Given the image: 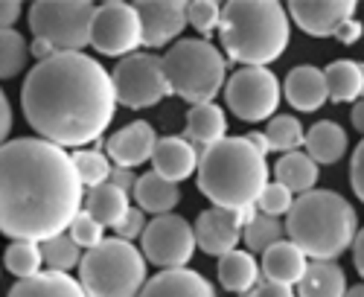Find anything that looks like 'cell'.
<instances>
[{
  "label": "cell",
  "mask_w": 364,
  "mask_h": 297,
  "mask_svg": "<svg viewBox=\"0 0 364 297\" xmlns=\"http://www.w3.org/2000/svg\"><path fill=\"white\" fill-rule=\"evenodd\" d=\"M85 190L73 152L44 137L9 140L0 155V230L12 242L55 239L85 210Z\"/></svg>",
  "instance_id": "obj_1"
},
{
  "label": "cell",
  "mask_w": 364,
  "mask_h": 297,
  "mask_svg": "<svg viewBox=\"0 0 364 297\" xmlns=\"http://www.w3.org/2000/svg\"><path fill=\"white\" fill-rule=\"evenodd\" d=\"M21 108L38 137L82 148L97 143L114 120V79L87 53H58L29 70L21 85Z\"/></svg>",
  "instance_id": "obj_2"
},
{
  "label": "cell",
  "mask_w": 364,
  "mask_h": 297,
  "mask_svg": "<svg viewBox=\"0 0 364 297\" xmlns=\"http://www.w3.org/2000/svg\"><path fill=\"white\" fill-rule=\"evenodd\" d=\"M265 155L248 137H225L222 143L210 146L201 155L198 166V190L213 207L225 210H251L262 198L268 181Z\"/></svg>",
  "instance_id": "obj_3"
},
{
  "label": "cell",
  "mask_w": 364,
  "mask_h": 297,
  "mask_svg": "<svg viewBox=\"0 0 364 297\" xmlns=\"http://www.w3.org/2000/svg\"><path fill=\"white\" fill-rule=\"evenodd\" d=\"M222 50L242 68H268L291 41L289 12L277 0H230L219 26Z\"/></svg>",
  "instance_id": "obj_4"
},
{
  "label": "cell",
  "mask_w": 364,
  "mask_h": 297,
  "mask_svg": "<svg viewBox=\"0 0 364 297\" xmlns=\"http://www.w3.org/2000/svg\"><path fill=\"white\" fill-rule=\"evenodd\" d=\"M358 230L355 207L332 190H312L306 195H297L286 219L289 239L312 262H336L347 248L355 245Z\"/></svg>",
  "instance_id": "obj_5"
},
{
  "label": "cell",
  "mask_w": 364,
  "mask_h": 297,
  "mask_svg": "<svg viewBox=\"0 0 364 297\" xmlns=\"http://www.w3.org/2000/svg\"><path fill=\"white\" fill-rule=\"evenodd\" d=\"M172 91L196 105H210L228 87V58L207 38H181L164 55Z\"/></svg>",
  "instance_id": "obj_6"
},
{
  "label": "cell",
  "mask_w": 364,
  "mask_h": 297,
  "mask_svg": "<svg viewBox=\"0 0 364 297\" xmlns=\"http://www.w3.org/2000/svg\"><path fill=\"white\" fill-rule=\"evenodd\" d=\"M146 256L137 245L119 239H105L100 248L85 251L79 265V283L87 297H140L146 288Z\"/></svg>",
  "instance_id": "obj_7"
},
{
  "label": "cell",
  "mask_w": 364,
  "mask_h": 297,
  "mask_svg": "<svg viewBox=\"0 0 364 297\" xmlns=\"http://www.w3.org/2000/svg\"><path fill=\"white\" fill-rule=\"evenodd\" d=\"M94 15L90 0H36L29 6V29L58 53H82L90 44Z\"/></svg>",
  "instance_id": "obj_8"
},
{
  "label": "cell",
  "mask_w": 364,
  "mask_h": 297,
  "mask_svg": "<svg viewBox=\"0 0 364 297\" xmlns=\"http://www.w3.org/2000/svg\"><path fill=\"white\" fill-rule=\"evenodd\" d=\"M117 102L126 108H155L161 105L172 91V82L166 76V62L164 55L137 50L126 58H119L117 68L111 70Z\"/></svg>",
  "instance_id": "obj_9"
},
{
  "label": "cell",
  "mask_w": 364,
  "mask_h": 297,
  "mask_svg": "<svg viewBox=\"0 0 364 297\" xmlns=\"http://www.w3.org/2000/svg\"><path fill=\"white\" fill-rule=\"evenodd\" d=\"M283 99V85L268 68H239L225 87L228 108L245 123L274 120Z\"/></svg>",
  "instance_id": "obj_10"
},
{
  "label": "cell",
  "mask_w": 364,
  "mask_h": 297,
  "mask_svg": "<svg viewBox=\"0 0 364 297\" xmlns=\"http://www.w3.org/2000/svg\"><path fill=\"white\" fill-rule=\"evenodd\" d=\"M196 248H198L196 225H190L187 219H181L175 213L151 219L146 233H143V239H140L143 256L151 265H158L161 271L187 269V262L193 259Z\"/></svg>",
  "instance_id": "obj_11"
},
{
  "label": "cell",
  "mask_w": 364,
  "mask_h": 297,
  "mask_svg": "<svg viewBox=\"0 0 364 297\" xmlns=\"http://www.w3.org/2000/svg\"><path fill=\"white\" fill-rule=\"evenodd\" d=\"M90 47L100 55H132L143 47V18L137 4L126 0H108L97 6L94 29H90Z\"/></svg>",
  "instance_id": "obj_12"
},
{
  "label": "cell",
  "mask_w": 364,
  "mask_h": 297,
  "mask_svg": "<svg viewBox=\"0 0 364 297\" xmlns=\"http://www.w3.org/2000/svg\"><path fill=\"white\" fill-rule=\"evenodd\" d=\"M257 216V210H225V207H210V210L198 213L196 219V239L198 248L207 256H228L239 251V239L245 233V225Z\"/></svg>",
  "instance_id": "obj_13"
},
{
  "label": "cell",
  "mask_w": 364,
  "mask_h": 297,
  "mask_svg": "<svg viewBox=\"0 0 364 297\" xmlns=\"http://www.w3.org/2000/svg\"><path fill=\"white\" fill-rule=\"evenodd\" d=\"M137 9L143 18V47L146 50L166 47L169 41L178 44L181 41L178 36L190 23L187 4H181V0H140Z\"/></svg>",
  "instance_id": "obj_14"
},
{
  "label": "cell",
  "mask_w": 364,
  "mask_h": 297,
  "mask_svg": "<svg viewBox=\"0 0 364 297\" xmlns=\"http://www.w3.org/2000/svg\"><path fill=\"white\" fill-rule=\"evenodd\" d=\"M355 0H291L289 4V15L294 18V23L312 38L336 36V29L344 21L355 18Z\"/></svg>",
  "instance_id": "obj_15"
},
{
  "label": "cell",
  "mask_w": 364,
  "mask_h": 297,
  "mask_svg": "<svg viewBox=\"0 0 364 297\" xmlns=\"http://www.w3.org/2000/svg\"><path fill=\"white\" fill-rule=\"evenodd\" d=\"M158 131L151 123L146 120H134L129 126H123L119 131H114L105 143V152L111 158L114 166H123V169H134L143 166L146 161L155 158V148H158Z\"/></svg>",
  "instance_id": "obj_16"
},
{
  "label": "cell",
  "mask_w": 364,
  "mask_h": 297,
  "mask_svg": "<svg viewBox=\"0 0 364 297\" xmlns=\"http://www.w3.org/2000/svg\"><path fill=\"white\" fill-rule=\"evenodd\" d=\"M201 166V152L187 140V137H161L155 158H151V172L172 184L187 181L190 175H198Z\"/></svg>",
  "instance_id": "obj_17"
},
{
  "label": "cell",
  "mask_w": 364,
  "mask_h": 297,
  "mask_svg": "<svg viewBox=\"0 0 364 297\" xmlns=\"http://www.w3.org/2000/svg\"><path fill=\"white\" fill-rule=\"evenodd\" d=\"M283 94H286V102L294 111L312 114V111L323 108L326 99H329L326 73L315 65H297V68L289 70V76L283 82Z\"/></svg>",
  "instance_id": "obj_18"
},
{
  "label": "cell",
  "mask_w": 364,
  "mask_h": 297,
  "mask_svg": "<svg viewBox=\"0 0 364 297\" xmlns=\"http://www.w3.org/2000/svg\"><path fill=\"white\" fill-rule=\"evenodd\" d=\"M140 297H219L213 283L193 269H175V271H158L149 277Z\"/></svg>",
  "instance_id": "obj_19"
},
{
  "label": "cell",
  "mask_w": 364,
  "mask_h": 297,
  "mask_svg": "<svg viewBox=\"0 0 364 297\" xmlns=\"http://www.w3.org/2000/svg\"><path fill=\"white\" fill-rule=\"evenodd\" d=\"M309 256L303 254L291 239L277 242L274 248H268L262 254V277L268 283H280V286H300L303 274L309 269Z\"/></svg>",
  "instance_id": "obj_20"
},
{
  "label": "cell",
  "mask_w": 364,
  "mask_h": 297,
  "mask_svg": "<svg viewBox=\"0 0 364 297\" xmlns=\"http://www.w3.org/2000/svg\"><path fill=\"white\" fill-rule=\"evenodd\" d=\"M184 137L204 155L210 146H216L228 137V117L219 105H196L187 111V129Z\"/></svg>",
  "instance_id": "obj_21"
},
{
  "label": "cell",
  "mask_w": 364,
  "mask_h": 297,
  "mask_svg": "<svg viewBox=\"0 0 364 297\" xmlns=\"http://www.w3.org/2000/svg\"><path fill=\"white\" fill-rule=\"evenodd\" d=\"M137 201V207L143 213H151V216H169L178 201H181V190L178 184L166 181V178H161L158 172H146L140 175V181H137V190L132 195Z\"/></svg>",
  "instance_id": "obj_22"
},
{
  "label": "cell",
  "mask_w": 364,
  "mask_h": 297,
  "mask_svg": "<svg viewBox=\"0 0 364 297\" xmlns=\"http://www.w3.org/2000/svg\"><path fill=\"white\" fill-rule=\"evenodd\" d=\"M262 265L257 262V256L251 251H233L228 256L219 259V283L222 288L233 291V294H251L262 280Z\"/></svg>",
  "instance_id": "obj_23"
},
{
  "label": "cell",
  "mask_w": 364,
  "mask_h": 297,
  "mask_svg": "<svg viewBox=\"0 0 364 297\" xmlns=\"http://www.w3.org/2000/svg\"><path fill=\"white\" fill-rule=\"evenodd\" d=\"M347 146H350V137L336 120H321L306 131V155L318 166L338 163L347 155Z\"/></svg>",
  "instance_id": "obj_24"
},
{
  "label": "cell",
  "mask_w": 364,
  "mask_h": 297,
  "mask_svg": "<svg viewBox=\"0 0 364 297\" xmlns=\"http://www.w3.org/2000/svg\"><path fill=\"white\" fill-rule=\"evenodd\" d=\"M347 274L338 262H309L306 274L297 286V297H347Z\"/></svg>",
  "instance_id": "obj_25"
},
{
  "label": "cell",
  "mask_w": 364,
  "mask_h": 297,
  "mask_svg": "<svg viewBox=\"0 0 364 297\" xmlns=\"http://www.w3.org/2000/svg\"><path fill=\"white\" fill-rule=\"evenodd\" d=\"M132 195L123 193L119 187L114 184H102V187H94L87 190L85 195V210L94 216L102 227H117L119 222H123L129 213H132Z\"/></svg>",
  "instance_id": "obj_26"
},
{
  "label": "cell",
  "mask_w": 364,
  "mask_h": 297,
  "mask_svg": "<svg viewBox=\"0 0 364 297\" xmlns=\"http://www.w3.org/2000/svg\"><path fill=\"white\" fill-rule=\"evenodd\" d=\"M271 175H274L277 184L289 187L294 195H306V193L315 190L321 169L306 152H291V155H280V161L274 163Z\"/></svg>",
  "instance_id": "obj_27"
},
{
  "label": "cell",
  "mask_w": 364,
  "mask_h": 297,
  "mask_svg": "<svg viewBox=\"0 0 364 297\" xmlns=\"http://www.w3.org/2000/svg\"><path fill=\"white\" fill-rule=\"evenodd\" d=\"M9 297H87L82 283L70 274L58 271H41L38 277L18 280L9 288Z\"/></svg>",
  "instance_id": "obj_28"
},
{
  "label": "cell",
  "mask_w": 364,
  "mask_h": 297,
  "mask_svg": "<svg viewBox=\"0 0 364 297\" xmlns=\"http://www.w3.org/2000/svg\"><path fill=\"white\" fill-rule=\"evenodd\" d=\"M326 85H329V99L332 102H358L364 99V65L361 62H332L323 68Z\"/></svg>",
  "instance_id": "obj_29"
},
{
  "label": "cell",
  "mask_w": 364,
  "mask_h": 297,
  "mask_svg": "<svg viewBox=\"0 0 364 297\" xmlns=\"http://www.w3.org/2000/svg\"><path fill=\"white\" fill-rule=\"evenodd\" d=\"M6 271L18 280H29V277H38L41 274V265H44V251L41 242H26V239H15L6 248Z\"/></svg>",
  "instance_id": "obj_30"
},
{
  "label": "cell",
  "mask_w": 364,
  "mask_h": 297,
  "mask_svg": "<svg viewBox=\"0 0 364 297\" xmlns=\"http://www.w3.org/2000/svg\"><path fill=\"white\" fill-rule=\"evenodd\" d=\"M283 239H286V225L274 216H265V213H257L245 225V233H242V242L248 245L251 254H265L268 248H274Z\"/></svg>",
  "instance_id": "obj_31"
},
{
  "label": "cell",
  "mask_w": 364,
  "mask_h": 297,
  "mask_svg": "<svg viewBox=\"0 0 364 297\" xmlns=\"http://www.w3.org/2000/svg\"><path fill=\"white\" fill-rule=\"evenodd\" d=\"M265 137L271 143V152H283L291 155L300 146H306V131H303V123L291 114H277L274 120L268 123Z\"/></svg>",
  "instance_id": "obj_32"
},
{
  "label": "cell",
  "mask_w": 364,
  "mask_h": 297,
  "mask_svg": "<svg viewBox=\"0 0 364 297\" xmlns=\"http://www.w3.org/2000/svg\"><path fill=\"white\" fill-rule=\"evenodd\" d=\"M41 251H44L47 271H58V274H70V269L82 265V259H85L82 248L76 245L70 233H62V236H55V239L41 242Z\"/></svg>",
  "instance_id": "obj_33"
},
{
  "label": "cell",
  "mask_w": 364,
  "mask_h": 297,
  "mask_svg": "<svg viewBox=\"0 0 364 297\" xmlns=\"http://www.w3.org/2000/svg\"><path fill=\"white\" fill-rule=\"evenodd\" d=\"M73 163L79 169V178L87 190L94 187H102L111 181V172H114V163L108 158V152H100V148H76L73 152Z\"/></svg>",
  "instance_id": "obj_34"
},
{
  "label": "cell",
  "mask_w": 364,
  "mask_h": 297,
  "mask_svg": "<svg viewBox=\"0 0 364 297\" xmlns=\"http://www.w3.org/2000/svg\"><path fill=\"white\" fill-rule=\"evenodd\" d=\"M29 55H33V50L26 47V38L18 29H4L0 33V76L4 79H15L26 68Z\"/></svg>",
  "instance_id": "obj_35"
},
{
  "label": "cell",
  "mask_w": 364,
  "mask_h": 297,
  "mask_svg": "<svg viewBox=\"0 0 364 297\" xmlns=\"http://www.w3.org/2000/svg\"><path fill=\"white\" fill-rule=\"evenodd\" d=\"M222 12H225V6H219L216 0H190L187 4V18L198 36L216 33L222 26Z\"/></svg>",
  "instance_id": "obj_36"
},
{
  "label": "cell",
  "mask_w": 364,
  "mask_h": 297,
  "mask_svg": "<svg viewBox=\"0 0 364 297\" xmlns=\"http://www.w3.org/2000/svg\"><path fill=\"white\" fill-rule=\"evenodd\" d=\"M294 201H297V198H294V193H291L289 187H283V184H277V181H271V184L265 187L262 198L257 201V207H259V213L280 219V216H289V213H291Z\"/></svg>",
  "instance_id": "obj_37"
},
{
  "label": "cell",
  "mask_w": 364,
  "mask_h": 297,
  "mask_svg": "<svg viewBox=\"0 0 364 297\" xmlns=\"http://www.w3.org/2000/svg\"><path fill=\"white\" fill-rule=\"evenodd\" d=\"M68 233L76 239V245L85 248V251H94V248H100V245L105 242V227H102L94 216H90L87 210H82V213L76 216V222L70 225Z\"/></svg>",
  "instance_id": "obj_38"
},
{
  "label": "cell",
  "mask_w": 364,
  "mask_h": 297,
  "mask_svg": "<svg viewBox=\"0 0 364 297\" xmlns=\"http://www.w3.org/2000/svg\"><path fill=\"white\" fill-rule=\"evenodd\" d=\"M149 222H146V213L140 210V207H132V213L119 222L114 227V233L119 236V239H126V242H134V239H143V233H146Z\"/></svg>",
  "instance_id": "obj_39"
},
{
  "label": "cell",
  "mask_w": 364,
  "mask_h": 297,
  "mask_svg": "<svg viewBox=\"0 0 364 297\" xmlns=\"http://www.w3.org/2000/svg\"><path fill=\"white\" fill-rule=\"evenodd\" d=\"M350 184H353L355 198H361V204H364V140L355 146L353 161H350Z\"/></svg>",
  "instance_id": "obj_40"
},
{
  "label": "cell",
  "mask_w": 364,
  "mask_h": 297,
  "mask_svg": "<svg viewBox=\"0 0 364 297\" xmlns=\"http://www.w3.org/2000/svg\"><path fill=\"white\" fill-rule=\"evenodd\" d=\"M137 181H140V175H134V169L114 166V172H111V181H108V184H114V187H119L123 193L134 195V190H137Z\"/></svg>",
  "instance_id": "obj_41"
},
{
  "label": "cell",
  "mask_w": 364,
  "mask_h": 297,
  "mask_svg": "<svg viewBox=\"0 0 364 297\" xmlns=\"http://www.w3.org/2000/svg\"><path fill=\"white\" fill-rule=\"evenodd\" d=\"M361 36H364V26H361V21H355V18H350V21H344L338 29H336V36L332 38H338L341 44H355V41H361Z\"/></svg>",
  "instance_id": "obj_42"
},
{
  "label": "cell",
  "mask_w": 364,
  "mask_h": 297,
  "mask_svg": "<svg viewBox=\"0 0 364 297\" xmlns=\"http://www.w3.org/2000/svg\"><path fill=\"white\" fill-rule=\"evenodd\" d=\"M251 297H297V291L291 286H280V283H268L265 280L251 291Z\"/></svg>",
  "instance_id": "obj_43"
},
{
  "label": "cell",
  "mask_w": 364,
  "mask_h": 297,
  "mask_svg": "<svg viewBox=\"0 0 364 297\" xmlns=\"http://www.w3.org/2000/svg\"><path fill=\"white\" fill-rule=\"evenodd\" d=\"M21 4L18 0H9V4L0 6V23H4V29H15V21L21 18Z\"/></svg>",
  "instance_id": "obj_44"
},
{
  "label": "cell",
  "mask_w": 364,
  "mask_h": 297,
  "mask_svg": "<svg viewBox=\"0 0 364 297\" xmlns=\"http://www.w3.org/2000/svg\"><path fill=\"white\" fill-rule=\"evenodd\" d=\"M9 131H12V105H9L6 94H0V134H4V143H6Z\"/></svg>",
  "instance_id": "obj_45"
},
{
  "label": "cell",
  "mask_w": 364,
  "mask_h": 297,
  "mask_svg": "<svg viewBox=\"0 0 364 297\" xmlns=\"http://www.w3.org/2000/svg\"><path fill=\"white\" fill-rule=\"evenodd\" d=\"M353 262H355V269H358V274H361V280H364V227L358 230V236H355V245H353Z\"/></svg>",
  "instance_id": "obj_46"
},
{
  "label": "cell",
  "mask_w": 364,
  "mask_h": 297,
  "mask_svg": "<svg viewBox=\"0 0 364 297\" xmlns=\"http://www.w3.org/2000/svg\"><path fill=\"white\" fill-rule=\"evenodd\" d=\"M350 120H353L355 131H358V134H364V99H358V102L353 105V114H350Z\"/></svg>",
  "instance_id": "obj_47"
},
{
  "label": "cell",
  "mask_w": 364,
  "mask_h": 297,
  "mask_svg": "<svg viewBox=\"0 0 364 297\" xmlns=\"http://www.w3.org/2000/svg\"><path fill=\"white\" fill-rule=\"evenodd\" d=\"M248 140H251V143L259 148L262 155H268V152H271V143H268V137H265L262 131H251V134H248Z\"/></svg>",
  "instance_id": "obj_48"
},
{
  "label": "cell",
  "mask_w": 364,
  "mask_h": 297,
  "mask_svg": "<svg viewBox=\"0 0 364 297\" xmlns=\"http://www.w3.org/2000/svg\"><path fill=\"white\" fill-rule=\"evenodd\" d=\"M347 297H364V283H358V286H353V288L347 291Z\"/></svg>",
  "instance_id": "obj_49"
},
{
  "label": "cell",
  "mask_w": 364,
  "mask_h": 297,
  "mask_svg": "<svg viewBox=\"0 0 364 297\" xmlns=\"http://www.w3.org/2000/svg\"><path fill=\"white\" fill-rule=\"evenodd\" d=\"M248 297H251V294H248Z\"/></svg>",
  "instance_id": "obj_50"
}]
</instances>
